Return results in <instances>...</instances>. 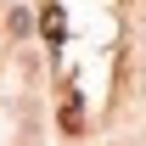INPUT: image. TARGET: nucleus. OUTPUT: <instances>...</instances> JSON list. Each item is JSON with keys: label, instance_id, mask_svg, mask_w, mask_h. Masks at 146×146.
Listing matches in <instances>:
<instances>
[{"label": "nucleus", "instance_id": "nucleus-1", "mask_svg": "<svg viewBox=\"0 0 146 146\" xmlns=\"http://www.w3.org/2000/svg\"><path fill=\"white\" fill-rule=\"evenodd\" d=\"M39 34L51 39V45H62V34H68V17H62V6H45V11H39Z\"/></svg>", "mask_w": 146, "mask_h": 146}, {"label": "nucleus", "instance_id": "nucleus-2", "mask_svg": "<svg viewBox=\"0 0 146 146\" xmlns=\"http://www.w3.org/2000/svg\"><path fill=\"white\" fill-rule=\"evenodd\" d=\"M62 129H68V135H79V129H84V112H79V96H62Z\"/></svg>", "mask_w": 146, "mask_h": 146}]
</instances>
